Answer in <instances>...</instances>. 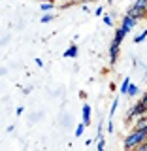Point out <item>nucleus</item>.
Listing matches in <instances>:
<instances>
[{
  "instance_id": "obj_1",
  "label": "nucleus",
  "mask_w": 147,
  "mask_h": 151,
  "mask_svg": "<svg viewBox=\"0 0 147 151\" xmlns=\"http://www.w3.org/2000/svg\"><path fill=\"white\" fill-rule=\"evenodd\" d=\"M143 140H147V134H145L143 130L132 129L128 134L125 136V140H123V147H125V151H132L136 145H140Z\"/></svg>"
},
{
  "instance_id": "obj_2",
  "label": "nucleus",
  "mask_w": 147,
  "mask_h": 151,
  "mask_svg": "<svg viewBox=\"0 0 147 151\" xmlns=\"http://www.w3.org/2000/svg\"><path fill=\"white\" fill-rule=\"evenodd\" d=\"M128 13L130 17H134L136 21H140V19H143L145 17V13H147V0H134V4L128 8Z\"/></svg>"
},
{
  "instance_id": "obj_3",
  "label": "nucleus",
  "mask_w": 147,
  "mask_h": 151,
  "mask_svg": "<svg viewBox=\"0 0 147 151\" xmlns=\"http://www.w3.org/2000/svg\"><path fill=\"white\" fill-rule=\"evenodd\" d=\"M145 111H147V104L140 98V100L128 110V113H126V117H125V123H126V125H130L132 119H136V117H140V115H145Z\"/></svg>"
},
{
  "instance_id": "obj_4",
  "label": "nucleus",
  "mask_w": 147,
  "mask_h": 151,
  "mask_svg": "<svg viewBox=\"0 0 147 151\" xmlns=\"http://www.w3.org/2000/svg\"><path fill=\"white\" fill-rule=\"evenodd\" d=\"M119 47H121V44H117V42H111L110 44V64L111 66H115L117 64V60H119Z\"/></svg>"
},
{
  "instance_id": "obj_5",
  "label": "nucleus",
  "mask_w": 147,
  "mask_h": 151,
  "mask_svg": "<svg viewBox=\"0 0 147 151\" xmlns=\"http://www.w3.org/2000/svg\"><path fill=\"white\" fill-rule=\"evenodd\" d=\"M138 25V21H136L134 17H130L128 13H126V15H123V19H121V27L125 28L126 32H130V30H134V27Z\"/></svg>"
},
{
  "instance_id": "obj_6",
  "label": "nucleus",
  "mask_w": 147,
  "mask_h": 151,
  "mask_svg": "<svg viewBox=\"0 0 147 151\" xmlns=\"http://www.w3.org/2000/svg\"><path fill=\"white\" fill-rule=\"evenodd\" d=\"M91 106H89V104H83V110H81V123L85 127H89L91 125Z\"/></svg>"
},
{
  "instance_id": "obj_7",
  "label": "nucleus",
  "mask_w": 147,
  "mask_h": 151,
  "mask_svg": "<svg viewBox=\"0 0 147 151\" xmlns=\"http://www.w3.org/2000/svg\"><path fill=\"white\" fill-rule=\"evenodd\" d=\"M77 53H79V47L75 45V44H72V45H70L68 49L62 53V57H64V59H75V57H77Z\"/></svg>"
},
{
  "instance_id": "obj_8",
  "label": "nucleus",
  "mask_w": 147,
  "mask_h": 151,
  "mask_svg": "<svg viewBox=\"0 0 147 151\" xmlns=\"http://www.w3.org/2000/svg\"><path fill=\"white\" fill-rule=\"evenodd\" d=\"M126 34H128V32H126V30H125L123 27H119V28L115 30V36H113V42H117V44H121V42L125 40V36H126Z\"/></svg>"
},
{
  "instance_id": "obj_9",
  "label": "nucleus",
  "mask_w": 147,
  "mask_h": 151,
  "mask_svg": "<svg viewBox=\"0 0 147 151\" xmlns=\"http://www.w3.org/2000/svg\"><path fill=\"white\" fill-rule=\"evenodd\" d=\"M126 94H128V96H138L140 94V87L136 83H132L130 81V85H128V91H126Z\"/></svg>"
},
{
  "instance_id": "obj_10",
  "label": "nucleus",
  "mask_w": 147,
  "mask_h": 151,
  "mask_svg": "<svg viewBox=\"0 0 147 151\" xmlns=\"http://www.w3.org/2000/svg\"><path fill=\"white\" fill-rule=\"evenodd\" d=\"M53 8H55V2H51V0H47V2H42V4H40V9H42V12H51Z\"/></svg>"
},
{
  "instance_id": "obj_11",
  "label": "nucleus",
  "mask_w": 147,
  "mask_h": 151,
  "mask_svg": "<svg viewBox=\"0 0 147 151\" xmlns=\"http://www.w3.org/2000/svg\"><path fill=\"white\" fill-rule=\"evenodd\" d=\"M128 85H130V79L125 78V79H123V83H121V87H119V93L126 94V91H128Z\"/></svg>"
},
{
  "instance_id": "obj_12",
  "label": "nucleus",
  "mask_w": 147,
  "mask_h": 151,
  "mask_svg": "<svg viewBox=\"0 0 147 151\" xmlns=\"http://www.w3.org/2000/svg\"><path fill=\"white\" fill-rule=\"evenodd\" d=\"M85 129L87 127L83 125V123H79L77 127H75V130H74V134H75V138H79V136H83V132H85Z\"/></svg>"
},
{
  "instance_id": "obj_13",
  "label": "nucleus",
  "mask_w": 147,
  "mask_h": 151,
  "mask_svg": "<svg viewBox=\"0 0 147 151\" xmlns=\"http://www.w3.org/2000/svg\"><path fill=\"white\" fill-rule=\"evenodd\" d=\"M117 106H119V98H113V104L110 108V117L111 119H113V115H115V111H117Z\"/></svg>"
},
{
  "instance_id": "obj_14",
  "label": "nucleus",
  "mask_w": 147,
  "mask_h": 151,
  "mask_svg": "<svg viewBox=\"0 0 147 151\" xmlns=\"http://www.w3.org/2000/svg\"><path fill=\"white\" fill-rule=\"evenodd\" d=\"M145 38H147V30H143L141 34H138V36L134 38V44H141V42H143Z\"/></svg>"
},
{
  "instance_id": "obj_15",
  "label": "nucleus",
  "mask_w": 147,
  "mask_h": 151,
  "mask_svg": "<svg viewBox=\"0 0 147 151\" xmlns=\"http://www.w3.org/2000/svg\"><path fill=\"white\" fill-rule=\"evenodd\" d=\"M132 151H147V140H143L140 145H136V147L132 149Z\"/></svg>"
},
{
  "instance_id": "obj_16",
  "label": "nucleus",
  "mask_w": 147,
  "mask_h": 151,
  "mask_svg": "<svg viewBox=\"0 0 147 151\" xmlns=\"http://www.w3.org/2000/svg\"><path fill=\"white\" fill-rule=\"evenodd\" d=\"M98 151H106V142L102 138H98Z\"/></svg>"
},
{
  "instance_id": "obj_17",
  "label": "nucleus",
  "mask_w": 147,
  "mask_h": 151,
  "mask_svg": "<svg viewBox=\"0 0 147 151\" xmlns=\"http://www.w3.org/2000/svg\"><path fill=\"white\" fill-rule=\"evenodd\" d=\"M53 19H55V15H42L40 21L42 23H49V21H53Z\"/></svg>"
},
{
  "instance_id": "obj_18",
  "label": "nucleus",
  "mask_w": 147,
  "mask_h": 151,
  "mask_svg": "<svg viewBox=\"0 0 147 151\" xmlns=\"http://www.w3.org/2000/svg\"><path fill=\"white\" fill-rule=\"evenodd\" d=\"M104 25H108V27H111L113 25V19L110 15H104Z\"/></svg>"
},
{
  "instance_id": "obj_19",
  "label": "nucleus",
  "mask_w": 147,
  "mask_h": 151,
  "mask_svg": "<svg viewBox=\"0 0 147 151\" xmlns=\"http://www.w3.org/2000/svg\"><path fill=\"white\" fill-rule=\"evenodd\" d=\"M113 129H115V125H113V121L110 119V123H108V130H110V132H113Z\"/></svg>"
},
{
  "instance_id": "obj_20",
  "label": "nucleus",
  "mask_w": 147,
  "mask_h": 151,
  "mask_svg": "<svg viewBox=\"0 0 147 151\" xmlns=\"http://www.w3.org/2000/svg\"><path fill=\"white\" fill-rule=\"evenodd\" d=\"M34 60H36V66H40V68L44 66V60H42V59H34Z\"/></svg>"
},
{
  "instance_id": "obj_21",
  "label": "nucleus",
  "mask_w": 147,
  "mask_h": 151,
  "mask_svg": "<svg viewBox=\"0 0 147 151\" xmlns=\"http://www.w3.org/2000/svg\"><path fill=\"white\" fill-rule=\"evenodd\" d=\"M23 111H25V108H23V106H19V108H17V115H21Z\"/></svg>"
},
{
  "instance_id": "obj_22",
  "label": "nucleus",
  "mask_w": 147,
  "mask_h": 151,
  "mask_svg": "<svg viewBox=\"0 0 147 151\" xmlns=\"http://www.w3.org/2000/svg\"><path fill=\"white\" fill-rule=\"evenodd\" d=\"M70 2H74V4H75V2H85V0H70Z\"/></svg>"
},
{
  "instance_id": "obj_23",
  "label": "nucleus",
  "mask_w": 147,
  "mask_h": 151,
  "mask_svg": "<svg viewBox=\"0 0 147 151\" xmlns=\"http://www.w3.org/2000/svg\"><path fill=\"white\" fill-rule=\"evenodd\" d=\"M108 2H110V4H113V2H115V0H108Z\"/></svg>"
},
{
  "instance_id": "obj_24",
  "label": "nucleus",
  "mask_w": 147,
  "mask_h": 151,
  "mask_svg": "<svg viewBox=\"0 0 147 151\" xmlns=\"http://www.w3.org/2000/svg\"><path fill=\"white\" fill-rule=\"evenodd\" d=\"M145 79H147V68H145Z\"/></svg>"
},
{
  "instance_id": "obj_25",
  "label": "nucleus",
  "mask_w": 147,
  "mask_h": 151,
  "mask_svg": "<svg viewBox=\"0 0 147 151\" xmlns=\"http://www.w3.org/2000/svg\"><path fill=\"white\" fill-rule=\"evenodd\" d=\"M59 2H64V0H59Z\"/></svg>"
},
{
  "instance_id": "obj_26",
  "label": "nucleus",
  "mask_w": 147,
  "mask_h": 151,
  "mask_svg": "<svg viewBox=\"0 0 147 151\" xmlns=\"http://www.w3.org/2000/svg\"><path fill=\"white\" fill-rule=\"evenodd\" d=\"M145 115H147V111H145Z\"/></svg>"
},
{
  "instance_id": "obj_27",
  "label": "nucleus",
  "mask_w": 147,
  "mask_h": 151,
  "mask_svg": "<svg viewBox=\"0 0 147 151\" xmlns=\"http://www.w3.org/2000/svg\"><path fill=\"white\" fill-rule=\"evenodd\" d=\"M145 17H147V13H145Z\"/></svg>"
}]
</instances>
